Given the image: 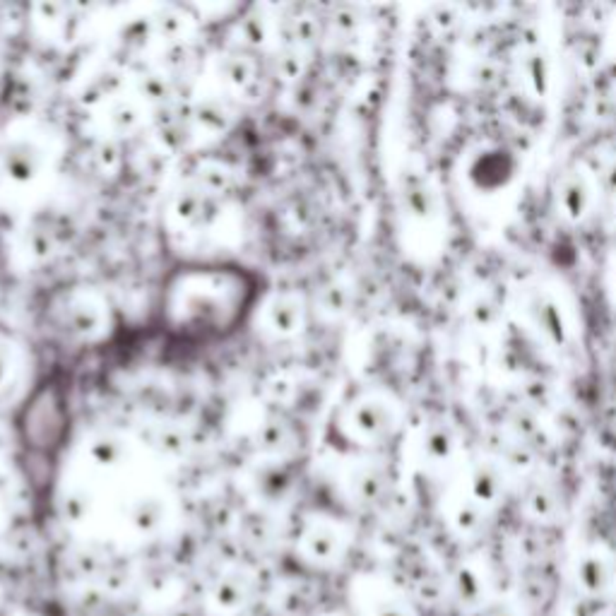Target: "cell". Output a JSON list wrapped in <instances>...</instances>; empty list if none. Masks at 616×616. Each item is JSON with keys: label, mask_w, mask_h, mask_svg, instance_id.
<instances>
[{"label": "cell", "mask_w": 616, "mask_h": 616, "mask_svg": "<svg viewBox=\"0 0 616 616\" xmlns=\"http://www.w3.org/2000/svg\"><path fill=\"white\" fill-rule=\"evenodd\" d=\"M581 585H582V590L588 592V595L597 597L600 592H604V590H607V585H610V571L604 569L600 561L582 563Z\"/></svg>", "instance_id": "1"}, {"label": "cell", "mask_w": 616, "mask_h": 616, "mask_svg": "<svg viewBox=\"0 0 616 616\" xmlns=\"http://www.w3.org/2000/svg\"><path fill=\"white\" fill-rule=\"evenodd\" d=\"M489 616H513V611H508V610H493Z\"/></svg>", "instance_id": "3"}, {"label": "cell", "mask_w": 616, "mask_h": 616, "mask_svg": "<svg viewBox=\"0 0 616 616\" xmlns=\"http://www.w3.org/2000/svg\"><path fill=\"white\" fill-rule=\"evenodd\" d=\"M455 592H458V600L465 607H477L482 602V588L474 581V575H460V581L455 582Z\"/></svg>", "instance_id": "2"}]
</instances>
